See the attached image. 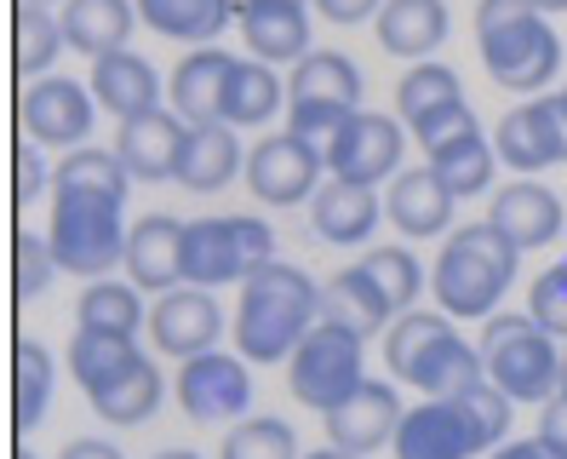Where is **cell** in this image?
Returning <instances> with one entry per match:
<instances>
[{
	"label": "cell",
	"instance_id": "6da1fadb",
	"mask_svg": "<svg viewBox=\"0 0 567 459\" xmlns=\"http://www.w3.org/2000/svg\"><path fill=\"white\" fill-rule=\"evenodd\" d=\"M316 322H321V287L287 258H270L241 282L229 334H236V350L247 363H287Z\"/></svg>",
	"mask_w": 567,
	"mask_h": 459
},
{
	"label": "cell",
	"instance_id": "7a4b0ae2",
	"mask_svg": "<svg viewBox=\"0 0 567 459\" xmlns=\"http://www.w3.org/2000/svg\"><path fill=\"white\" fill-rule=\"evenodd\" d=\"M522 271V247L498 230L493 218L482 224H458L453 236L436 253V271H430V287H436V305L458 322H487L505 299V287Z\"/></svg>",
	"mask_w": 567,
	"mask_h": 459
},
{
	"label": "cell",
	"instance_id": "3957f363",
	"mask_svg": "<svg viewBox=\"0 0 567 459\" xmlns=\"http://www.w3.org/2000/svg\"><path fill=\"white\" fill-rule=\"evenodd\" d=\"M384 368L419 397H464L487 379L482 345H464L442 310H402L384 327Z\"/></svg>",
	"mask_w": 567,
	"mask_h": 459
},
{
	"label": "cell",
	"instance_id": "277c9868",
	"mask_svg": "<svg viewBox=\"0 0 567 459\" xmlns=\"http://www.w3.org/2000/svg\"><path fill=\"white\" fill-rule=\"evenodd\" d=\"M476 41H482V70L505 92H545L561 70V35L533 0H482Z\"/></svg>",
	"mask_w": 567,
	"mask_h": 459
},
{
	"label": "cell",
	"instance_id": "5b68a950",
	"mask_svg": "<svg viewBox=\"0 0 567 459\" xmlns=\"http://www.w3.org/2000/svg\"><path fill=\"white\" fill-rule=\"evenodd\" d=\"M121 195L104 190H75L58 184L52 190V218L47 236L52 253L70 276H110L115 265H126V218H121Z\"/></svg>",
	"mask_w": 567,
	"mask_h": 459
},
{
	"label": "cell",
	"instance_id": "8992f818",
	"mask_svg": "<svg viewBox=\"0 0 567 459\" xmlns=\"http://www.w3.org/2000/svg\"><path fill=\"white\" fill-rule=\"evenodd\" d=\"M482 363H487V379L505 390L511 402L545 408L556 390H561V350H556V334H545L533 316L493 310V316L482 322Z\"/></svg>",
	"mask_w": 567,
	"mask_h": 459
},
{
	"label": "cell",
	"instance_id": "52a82bcc",
	"mask_svg": "<svg viewBox=\"0 0 567 459\" xmlns=\"http://www.w3.org/2000/svg\"><path fill=\"white\" fill-rule=\"evenodd\" d=\"M276 258V230L252 213H224V218H189L184 224V282L195 287H224L247 282L258 265Z\"/></svg>",
	"mask_w": 567,
	"mask_h": 459
},
{
	"label": "cell",
	"instance_id": "ba28073f",
	"mask_svg": "<svg viewBox=\"0 0 567 459\" xmlns=\"http://www.w3.org/2000/svg\"><path fill=\"white\" fill-rule=\"evenodd\" d=\"M361 334L344 322H332L321 316L305 339H298V350L287 356V385H292V397L316 408V414H332V408H344L355 390L367 385L361 374Z\"/></svg>",
	"mask_w": 567,
	"mask_h": 459
},
{
	"label": "cell",
	"instance_id": "9c48e42d",
	"mask_svg": "<svg viewBox=\"0 0 567 459\" xmlns=\"http://www.w3.org/2000/svg\"><path fill=\"white\" fill-rule=\"evenodd\" d=\"M493 150L516 178L561 167L567 161V92H533L516 110H505L498 115V133H493Z\"/></svg>",
	"mask_w": 567,
	"mask_h": 459
},
{
	"label": "cell",
	"instance_id": "30bf717a",
	"mask_svg": "<svg viewBox=\"0 0 567 459\" xmlns=\"http://www.w3.org/2000/svg\"><path fill=\"white\" fill-rule=\"evenodd\" d=\"M92 115H97V98L70 75H35L18 92L23 139H35L47 150H81L92 139Z\"/></svg>",
	"mask_w": 567,
	"mask_h": 459
},
{
	"label": "cell",
	"instance_id": "8fae6325",
	"mask_svg": "<svg viewBox=\"0 0 567 459\" xmlns=\"http://www.w3.org/2000/svg\"><path fill=\"white\" fill-rule=\"evenodd\" d=\"M178 408L195 425H236L252 408V374L247 356L236 350H202L178 368Z\"/></svg>",
	"mask_w": 567,
	"mask_h": 459
},
{
	"label": "cell",
	"instance_id": "7c38bea8",
	"mask_svg": "<svg viewBox=\"0 0 567 459\" xmlns=\"http://www.w3.org/2000/svg\"><path fill=\"white\" fill-rule=\"evenodd\" d=\"M390 448H395V459H476V453H493L464 397H424L419 408H408Z\"/></svg>",
	"mask_w": 567,
	"mask_h": 459
},
{
	"label": "cell",
	"instance_id": "4fadbf2b",
	"mask_svg": "<svg viewBox=\"0 0 567 459\" xmlns=\"http://www.w3.org/2000/svg\"><path fill=\"white\" fill-rule=\"evenodd\" d=\"M321 173H327L321 150L305 144L298 133L258 139L252 155H247V190L258 195V202H270V207H298V202H310V195L321 190Z\"/></svg>",
	"mask_w": 567,
	"mask_h": 459
},
{
	"label": "cell",
	"instance_id": "5bb4252c",
	"mask_svg": "<svg viewBox=\"0 0 567 459\" xmlns=\"http://www.w3.org/2000/svg\"><path fill=\"white\" fill-rule=\"evenodd\" d=\"M402 150H408L402 121L379 115V110H355L350 126L339 133V144L327 150V173L350 178V184H384L402 173Z\"/></svg>",
	"mask_w": 567,
	"mask_h": 459
},
{
	"label": "cell",
	"instance_id": "9a60e30c",
	"mask_svg": "<svg viewBox=\"0 0 567 459\" xmlns=\"http://www.w3.org/2000/svg\"><path fill=\"white\" fill-rule=\"evenodd\" d=\"M150 339L178 356V363H189V356L202 350H218L224 339V310L213 299V287H195V282H178L173 293H161L155 310H150Z\"/></svg>",
	"mask_w": 567,
	"mask_h": 459
},
{
	"label": "cell",
	"instance_id": "2e32d148",
	"mask_svg": "<svg viewBox=\"0 0 567 459\" xmlns=\"http://www.w3.org/2000/svg\"><path fill=\"white\" fill-rule=\"evenodd\" d=\"M184 144H189V121L178 110H144V115H132L121 121V133H115V155L126 161V173L138 178V184H166V178H178V161H184Z\"/></svg>",
	"mask_w": 567,
	"mask_h": 459
},
{
	"label": "cell",
	"instance_id": "e0dca14e",
	"mask_svg": "<svg viewBox=\"0 0 567 459\" xmlns=\"http://www.w3.org/2000/svg\"><path fill=\"white\" fill-rule=\"evenodd\" d=\"M321 419H327L332 448H350V453L367 459V453H379L384 442H395V431H402V397H395V385L367 379L344 408H332Z\"/></svg>",
	"mask_w": 567,
	"mask_h": 459
},
{
	"label": "cell",
	"instance_id": "ac0fdd59",
	"mask_svg": "<svg viewBox=\"0 0 567 459\" xmlns=\"http://www.w3.org/2000/svg\"><path fill=\"white\" fill-rule=\"evenodd\" d=\"M487 218L505 230V236L522 247V253H533V247H545V242H556L561 230H567V213H561V195L550 190V184H533V178H516V184H505L487 202Z\"/></svg>",
	"mask_w": 567,
	"mask_h": 459
},
{
	"label": "cell",
	"instance_id": "d6986e66",
	"mask_svg": "<svg viewBox=\"0 0 567 459\" xmlns=\"http://www.w3.org/2000/svg\"><path fill=\"white\" fill-rule=\"evenodd\" d=\"M126 276L144 293H173L184 282V224L173 213H144L126 230Z\"/></svg>",
	"mask_w": 567,
	"mask_h": 459
},
{
	"label": "cell",
	"instance_id": "ffe728a7",
	"mask_svg": "<svg viewBox=\"0 0 567 459\" xmlns=\"http://www.w3.org/2000/svg\"><path fill=\"white\" fill-rule=\"evenodd\" d=\"M241 41L264 63H298L310 52V12L305 0H241L236 12Z\"/></svg>",
	"mask_w": 567,
	"mask_h": 459
},
{
	"label": "cell",
	"instance_id": "44dd1931",
	"mask_svg": "<svg viewBox=\"0 0 567 459\" xmlns=\"http://www.w3.org/2000/svg\"><path fill=\"white\" fill-rule=\"evenodd\" d=\"M384 202L373 195V184H350V178H327L310 195V230L332 247H361L379 230Z\"/></svg>",
	"mask_w": 567,
	"mask_h": 459
},
{
	"label": "cell",
	"instance_id": "7402d4cb",
	"mask_svg": "<svg viewBox=\"0 0 567 459\" xmlns=\"http://www.w3.org/2000/svg\"><path fill=\"white\" fill-rule=\"evenodd\" d=\"M92 98H97V110H110L121 121L132 115H144V110H161V75H155V63L138 58V52H104V58H92Z\"/></svg>",
	"mask_w": 567,
	"mask_h": 459
},
{
	"label": "cell",
	"instance_id": "603a6c76",
	"mask_svg": "<svg viewBox=\"0 0 567 459\" xmlns=\"http://www.w3.org/2000/svg\"><path fill=\"white\" fill-rule=\"evenodd\" d=\"M453 202L458 195L436 178V167H408L390 178V195H384V218L402 230V236H442L453 224Z\"/></svg>",
	"mask_w": 567,
	"mask_h": 459
},
{
	"label": "cell",
	"instance_id": "cb8c5ba5",
	"mask_svg": "<svg viewBox=\"0 0 567 459\" xmlns=\"http://www.w3.org/2000/svg\"><path fill=\"white\" fill-rule=\"evenodd\" d=\"M229 70H236V58H229L224 47H195V52H184V58H178V70H173V86H166L173 110H178L189 126L224 121Z\"/></svg>",
	"mask_w": 567,
	"mask_h": 459
},
{
	"label": "cell",
	"instance_id": "d4e9b609",
	"mask_svg": "<svg viewBox=\"0 0 567 459\" xmlns=\"http://www.w3.org/2000/svg\"><path fill=\"white\" fill-rule=\"evenodd\" d=\"M241 126L229 121H207V126H189V144H184V161H178V184L207 195V190H224L236 173H247V155H241Z\"/></svg>",
	"mask_w": 567,
	"mask_h": 459
},
{
	"label": "cell",
	"instance_id": "484cf974",
	"mask_svg": "<svg viewBox=\"0 0 567 459\" xmlns=\"http://www.w3.org/2000/svg\"><path fill=\"white\" fill-rule=\"evenodd\" d=\"M373 29H379V47L390 58L424 63L447 41V7L442 0H384V12L373 18Z\"/></svg>",
	"mask_w": 567,
	"mask_h": 459
},
{
	"label": "cell",
	"instance_id": "4316f807",
	"mask_svg": "<svg viewBox=\"0 0 567 459\" xmlns=\"http://www.w3.org/2000/svg\"><path fill=\"white\" fill-rule=\"evenodd\" d=\"M63 35H70V52L81 58H104L115 47H126L132 23L138 18V0H63Z\"/></svg>",
	"mask_w": 567,
	"mask_h": 459
},
{
	"label": "cell",
	"instance_id": "83f0119b",
	"mask_svg": "<svg viewBox=\"0 0 567 459\" xmlns=\"http://www.w3.org/2000/svg\"><path fill=\"white\" fill-rule=\"evenodd\" d=\"M241 0H138V18L166 41L184 47H213L229 23H236Z\"/></svg>",
	"mask_w": 567,
	"mask_h": 459
},
{
	"label": "cell",
	"instance_id": "f1b7e54d",
	"mask_svg": "<svg viewBox=\"0 0 567 459\" xmlns=\"http://www.w3.org/2000/svg\"><path fill=\"white\" fill-rule=\"evenodd\" d=\"M321 316L355 327L361 339H373V334H384V327L402 316V310L390 305V293H384L373 276H367L361 265H350V271H339V276L321 287Z\"/></svg>",
	"mask_w": 567,
	"mask_h": 459
},
{
	"label": "cell",
	"instance_id": "f546056e",
	"mask_svg": "<svg viewBox=\"0 0 567 459\" xmlns=\"http://www.w3.org/2000/svg\"><path fill=\"white\" fill-rule=\"evenodd\" d=\"M292 104L287 98V81L276 75V63L264 58H236V70H229V92H224V121L229 126H270L281 110Z\"/></svg>",
	"mask_w": 567,
	"mask_h": 459
},
{
	"label": "cell",
	"instance_id": "4dcf8cb0",
	"mask_svg": "<svg viewBox=\"0 0 567 459\" xmlns=\"http://www.w3.org/2000/svg\"><path fill=\"white\" fill-rule=\"evenodd\" d=\"M86 397L110 425H144V419H155V408L166 397V379H161V368L150 363V356H138L132 368H121L110 385L86 390Z\"/></svg>",
	"mask_w": 567,
	"mask_h": 459
},
{
	"label": "cell",
	"instance_id": "1f68e13d",
	"mask_svg": "<svg viewBox=\"0 0 567 459\" xmlns=\"http://www.w3.org/2000/svg\"><path fill=\"white\" fill-rule=\"evenodd\" d=\"M424 155H430L436 178L458 195V202H464V195H482V190L493 184L498 150H493V139H482V126H471V133H453V139H442V144H430Z\"/></svg>",
	"mask_w": 567,
	"mask_h": 459
},
{
	"label": "cell",
	"instance_id": "d6a6232c",
	"mask_svg": "<svg viewBox=\"0 0 567 459\" xmlns=\"http://www.w3.org/2000/svg\"><path fill=\"white\" fill-rule=\"evenodd\" d=\"M138 334H115V327H75V339H70V374L81 379V390H97V385H110L121 368L138 363Z\"/></svg>",
	"mask_w": 567,
	"mask_h": 459
},
{
	"label": "cell",
	"instance_id": "836d02e7",
	"mask_svg": "<svg viewBox=\"0 0 567 459\" xmlns=\"http://www.w3.org/2000/svg\"><path fill=\"white\" fill-rule=\"evenodd\" d=\"M287 98H327V104H350V110H361V70H355L344 52L316 47V52H305V58L292 63Z\"/></svg>",
	"mask_w": 567,
	"mask_h": 459
},
{
	"label": "cell",
	"instance_id": "e575fe53",
	"mask_svg": "<svg viewBox=\"0 0 567 459\" xmlns=\"http://www.w3.org/2000/svg\"><path fill=\"white\" fill-rule=\"evenodd\" d=\"M138 282H115V276H97L86 293H81V305H75V322L86 327H115V334H138V327H150V310L138 299Z\"/></svg>",
	"mask_w": 567,
	"mask_h": 459
},
{
	"label": "cell",
	"instance_id": "d590c367",
	"mask_svg": "<svg viewBox=\"0 0 567 459\" xmlns=\"http://www.w3.org/2000/svg\"><path fill=\"white\" fill-rule=\"evenodd\" d=\"M52 379H58V368H52L47 345L23 339V345H18V368H12V414H18V431H35V425L47 419V408H52Z\"/></svg>",
	"mask_w": 567,
	"mask_h": 459
},
{
	"label": "cell",
	"instance_id": "8d00e7d4",
	"mask_svg": "<svg viewBox=\"0 0 567 459\" xmlns=\"http://www.w3.org/2000/svg\"><path fill=\"white\" fill-rule=\"evenodd\" d=\"M70 47V35H63V18L52 7H18V75L35 81V75H52L58 52Z\"/></svg>",
	"mask_w": 567,
	"mask_h": 459
},
{
	"label": "cell",
	"instance_id": "74e56055",
	"mask_svg": "<svg viewBox=\"0 0 567 459\" xmlns=\"http://www.w3.org/2000/svg\"><path fill=\"white\" fill-rule=\"evenodd\" d=\"M464 98V86H458V75L447 70V63H436V58H424V63H413V70L395 81V115H402L408 126L413 121H424L430 110H442V104H458Z\"/></svg>",
	"mask_w": 567,
	"mask_h": 459
},
{
	"label": "cell",
	"instance_id": "f35d334b",
	"mask_svg": "<svg viewBox=\"0 0 567 459\" xmlns=\"http://www.w3.org/2000/svg\"><path fill=\"white\" fill-rule=\"evenodd\" d=\"M218 459H305L298 453V431L287 419H270V414H247L224 431V448Z\"/></svg>",
	"mask_w": 567,
	"mask_h": 459
},
{
	"label": "cell",
	"instance_id": "ab89813d",
	"mask_svg": "<svg viewBox=\"0 0 567 459\" xmlns=\"http://www.w3.org/2000/svg\"><path fill=\"white\" fill-rule=\"evenodd\" d=\"M361 271L390 293V305H395V310H413V305H419L424 271H419V258H413L408 247H373V253H361Z\"/></svg>",
	"mask_w": 567,
	"mask_h": 459
},
{
	"label": "cell",
	"instance_id": "60d3db41",
	"mask_svg": "<svg viewBox=\"0 0 567 459\" xmlns=\"http://www.w3.org/2000/svg\"><path fill=\"white\" fill-rule=\"evenodd\" d=\"M350 104H327V98H292L287 104V133H298L305 144H316L321 150V161H327V150L339 144V133L350 126Z\"/></svg>",
	"mask_w": 567,
	"mask_h": 459
},
{
	"label": "cell",
	"instance_id": "b9f144b4",
	"mask_svg": "<svg viewBox=\"0 0 567 459\" xmlns=\"http://www.w3.org/2000/svg\"><path fill=\"white\" fill-rule=\"evenodd\" d=\"M12 265H18V293L23 299H41V293L58 282V253H52V236L47 230H18L12 242Z\"/></svg>",
	"mask_w": 567,
	"mask_h": 459
},
{
	"label": "cell",
	"instance_id": "7bdbcfd3",
	"mask_svg": "<svg viewBox=\"0 0 567 459\" xmlns=\"http://www.w3.org/2000/svg\"><path fill=\"white\" fill-rule=\"evenodd\" d=\"M527 316L545 327V334L567 339V258L561 265H545L527 287Z\"/></svg>",
	"mask_w": 567,
	"mask_h": 459
},
{
	"label": "cell",
	"instance_id": "ee69618b",
	"mask_svg": "<svg viewBox=\"0 0 567 459\" xmlns=\"http://www.w3.org/2000/svg\"><path fill=\"white\" fill-rule=\"evenodd\" d=\"M471 126H482V121H476V110L458 98V104H442V110H430L424 121H413V139L430 150V144H442V139H453V133H471Z\"/></svg>",
	"mask_w": 567,
	"mask_h": 459
},
{
	"label": "cell",
	"instance_id": "f6af8a7d",
	"mask_svg": "<svg viewBox=\"0 0 567 459\" xmlns=\"http://www.w3.org/2000/svg\"><path fill=\"white\" fill-rule=\"evenodd\" d=\"M41 195H52V167L41 161V144L23 139V144H18V202L35 207Z\"/></svg>",
	"mask_w": 567,
	"mask_h": 459
},
{
	"label": "cell",
	"instance_id": "bcb514c9",
	"mask_svg": "<svg viewBox=\"0 0 567 459\" xmlns=\"http://www.w3.org/2000/svg\"><path fill=\"white\" fill-rule=\"evenodd\" d=\"M316 12H321L327 23L350 29V23H367V18H379V12H384V0H316Z\"/></svg>",
	"mask_w": 567,
	"mask_h": 459
},
{
	"label": "cell",
	"instance_id": "7dc6e473",
	"mask_svg": "<svg viewBox=\"0 0 567 459\" xmlns=\"http://www.w3.org/2000/svg\"><path fill=\"white\" fill-rule=\"evenodd\" d=\"M539 437H545L556 453H567V397H550V402H545V414H539Z\"/></svg>",
	"mask_w": 567,
	"mask_h": 459
},
{
	"label": "cell",
	"instance_id": "c3c4849f",
	"mask_svg": "<svg viewBox=\"0 0 567 459\" xmlns=\"http://www.w3.org/2000/svg\"><path fill=\"white\" fill-rule=\"evenodd\" d=\"M487 459H567V453H556L545 437H527V442H498Z\"/></svg>",
	"mask_w": 567,
	"mask_h": 459
},
{
	"label": "cell",
	"instance_id": "681fc988",
	"mask_svg": "<svg viewBox=\"0 0 567 459\" xmlns=\"http://www.w3.org/2000/svg\"><path fill=\"white\" fill-rule=\"evenodd\" d=\"M58 459H126L115 442H104V437H81V442H70Z\"/></svg>",
	"mask_w": 567,
	"mask_h": 459
},
{
	"label": "cell",
	"instance_id": "f907efd6",
	"mask_svg": "<svg viewBox=\"0 0 567 459\" xmlns=\"http://www.w3.org/2000/svg\"><path fill=\"white\" fill-rule=\"evenodd\" d=\"M305 459H361V453H350V448H332V442H327V448H316V453H305Z\"/></svg>",
	"mask_w": 567,
	"mask_h": 459
},
{
	"label": "cell",
	"instance_id": "816d5d0a",
	"mask_svg": "<svg viewBox=\"0 0 567 459\" xmlns=\"http://www.w3.org/2000/svg\"><path fill=\"white\" fill-rule=\"evenodd\" d=\"M533 7H539V12L550 18V12H567V0H533Z\"/></svg>",
	"mask_w": 567,
	"mask_h": 459
},
{
	"label": "cell",
	"instance_id": "f5cc1de1",
	"mask_svg": "<svg viewBox=\"0 0 567 459\" xmlns=\"http://www.w3.org/2000/svg\"><path fill=\"white\" fill-rule=\"evenodd\" d=\"M155 459H202V453H189V448H166V453H155Z\"/></svg>",
	"mask_w": 567,
	"mask_h": 459
},
{
	"label": "cell",
	"instance_id": "db71d44e",
	"mask_svg": "<svg viewBox=\"0 0 567 459\" xmlns=\"http://www.w3.org/2000/svg\"><path fill=\"white\" fill-rule=\"evenodd\" d=\"M556 397H567V356H561V390H556Z\"/></svg>",
	"mask_w": 567,
	"mask_h": 459
},
{
	"label": "cell",
	"instance_id": "11a10c76",
	"mask_svg": "<svg viewBox=\"0 0 567 459\" xmlns=\"http://www.w3.org/2000/svg\"><path fill=\"white\" fill-rule=\"evenodd\" d=\"M18 7H52V0H18Z\"/></svg>",
	"mask_w": 567,
	"mask_h": 459
},
{
	"label": "cell",
	"instance_id": "9f6ffc18",
	"mask_svg": "<svg viewBox=\"0 0 567 459\" xmlns=\"http://www.w3.org/2000/svg\"><path fill=\"white\" fill-rule=\"evenodd\" d=\"M18 459H35V453H18Z\"/></svg>",
	"mask_w": 567,
	"mask_h": 459
}]
</instances>
